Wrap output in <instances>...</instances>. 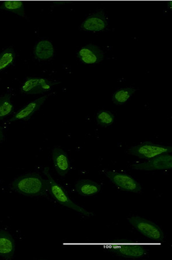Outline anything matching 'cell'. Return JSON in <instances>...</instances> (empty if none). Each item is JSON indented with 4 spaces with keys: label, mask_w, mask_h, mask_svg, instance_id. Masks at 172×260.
<instances>
[{
    "label": "cell",
    "mask_w": 172,
    "mask_h": 260,
    "mask_svg": "<svg viewBox=\"0 0 172 260\" xmlns=\"http://www.w3.org/2000/svg\"><path fill=\"white\" fill-rule=\"evenodd\" d=\"M4 140V134L2 127L0 126V143H2Z\"/></svg>",
    "instance_id": "21"
},
{
    "label": "cell",
    "mask_w": 172,
    "mask_h": 260,
    "mask_svg": "<svg viewBox=\"0 0 172 260\" xmlns=\"http://www.w3.org/2000/svg\"><path fill=\"white\" fill-rule=\"evenodd\" d=\"M33 54L39 61L50 60L54 56L55 48L49 40L41 39L35 45Z\"/></svg>",
    "instance_id": "14"
},
{
    "label": "cell",
    "mask_w": 172,
    "mask_h": 260,
    "mask_svg": "<svg viewBox=\"0 0 172 260\" xmlns=\"http://www.w3.org/2000/svg\"><path fill=\"white\" fill-rule=\"evenodd\" d=\"M128 221L141 234L154 241H161L164 239V233L161 229L146 219L133 216L128 218Z\"/></svg>",
    "instance_id": "4"
},
{
    "label": "cell",
    "mask_w": 172,
    "mask_h": 260,
    "mask_svg": "<svg viewBox=\"0 0 172 260\" xmlns=\"http://www.w3.org/2000/svg\"><path fill=\"white\" fill-rule=\"evenodd\" d=\"M59 83L44 78H30L24 82L20 90L22 93L28 95L42 94L50 91L53 86Z\"/></svg>",
    "instance_id": "7"
},
{
    "label": "cell",
    "mask_w": 172,
    "mask_h": 260,
    "mask_svg": "<svg viewBox=\"0 0 172 260\" xmlns=\"http://www.w3.org/2000/svg\"><path fill=\"white\" fill-rule=\"evenodd\" d=\"M15 242L11 233L7 230H0V257L11 260L15 256Z\"/></svg>",
    "instance_id": "13"
},
{
    "label": "cell",
    "mask_w": 172,
    "mask_h": 260,
    "mask_svg": "<svg viewBox=\"0 0 172 260\" xmlns=\"http://www.w3.org/2000/svg\"><path fill=\"white\" fill-rule=\"evenodd\" d=\"M11 99V93H7L0 98V120L10 115L14 109Z\"/></svg>",
    "instance_id": "19"
},
{
    "label": "cell",
    "mask_w": 172,
    "mask_h": 260,
    "mask_svg": "<svg viewBox=\"0 0 172 260\" xmlns=\"http://www.w3.org/2000/svg\"><path fill=\"white\" fill-rule=\"evenodd\" d=\"M136 89L133 87L122 88L117 90L113 95L112 100L114 104L120 106L126 104L135 93Z\"/></svg>",
    "instance_id": "16"
},
{
    "label": "cell",
    "mask_w": 172,
    "mask_h": 260,
    "mask_svg": "<svg viewBox=\"0 0 172 260\" xmlns=\"http://www.w3.org/2000/svg\"><path fill=\"white\" fill-rule=\"evenodd\" d=\"M109 23L108 16L103 10H99L87 17L79 29L84 32L102 31L108 28Z\"/></svg>",
    "instance_id": "8"
},
{
    "label": "cell",
    "mask_w": 172,
    "mask_h": 260,
    "mask_svg": "<svg viewBox=\"0 0 172 260\" xmlns=\"http://www.w3.org/2000/svg\"><path fill=\"white\" fill-rule=\"evenodd\" d=\"M96 120L100 126L108 127L113 124L115 116L112 112L102 110L97 113Z\"/></svg>",
    "instance_id": "20"
},
{
    "label": "cell",
    "mask_w": 172,
    "mask_h": 260,
    "mask_svg": "<svg viewBox=\"0 0 172 260\" xmlns=\"http://www.w3.org/2000/svg\"><path fill=\"white\" fill-rule=\"evenodd\" d=\"M172 148L166 145L145 142L129 149V153L142 159L149 160L164 153H170Z\"/></svg>",
    "instance_id": "5"
},
{
    "label": "cell",
    "mask_w": 172,
    "mask_h": 260,
    "mask_svg": "<svg viewBox=\"0 0 172 260\" xmlns=\"http://www.w3.org/2000/svg\"><path fill=\"white\" fill-rule=\"evenodd\" d=\"M131 167L136 170H169L172 168V156L170 153L162 154L149 159L148 161L134 164Z\"/></svg>",
    "instance_id": "9"
},
{
    "label": "cell",
    "mask_w": 172,
    "mask_h": 260,
    "mask_svg": "<svg viewBox=\"0 0 172 260\" xmlns=\"http://www.w3.org/2000/svg\"><path fill=\"white\" fill-rule=\"evenodd\" d=\"M43 173L47 176L48 182H49L50 192L51 195L60 204L67 207V208L72 209L86 216L93 215V214L89 212V211L83 209L82 207L75 204V203L70 199L67 193L65 191V189L52 178L50 173V169L48 168V167H46V168L43 170Z\"/></svg>",
    "instance_id": "2"
},
{
    "label": "cell",
    "mask_w": 172,
    "mask_h": 260,
    "mask_svg": "<svg viewBox=\"0 0 172 260\" xmlns=\"http://www.w3.org/2000/svg\"><path fill=\"white\" fill-rule=\"evenodd\" d=\"M0 9L4 11H6L21 17L25 16V12L24 4L21 1H15V0H10V1L4 2Z\"/></svg>",
    "instance_id": "17"
},
{
    "label": "cell",
    "mask_w": 172,
    "mask_h": 260,
    "mask_svg": "<svg viewBox=\"0 0 172 260\" xmlns=\"http://www.w3.org/2000/svg\"><path fill=\"white\" fill-rule=\"evenodd\" d=\"M171 2H167V7H168L169 10H170V11H171Z\"/></svg>",
    "instance_id": "22"
},
{
    "label": "cell",
    "mask_w": 172,
    "mask_h": 260,
    "mask_svg": "<svg viewBox=\"0 0 172 260\" xmlns=\"http://www.w3.org/2000/svg\"><path fill=\"white\" fill-rule=\"evenodd\" d=\"M76 188L81 196L90 197L97 194L100 191L101 186L93 180L83 179L77 182Z\"/></svg>",
    "instance_id": "15"
},
{
    "label": "cell",
    "mask_w": 172,
    "mask_h": 260,
    "mask_svg": "<svg viewBox=\"0 0 172 260\" xmlns=\"http://www.w3.org/2000/svg\"><path fill=\"white\" fill-rule=\"evenodd\" d=\"M13 191L28 197H41L50 192L49 182L37 173L17 176L10 185Z\"/></svg>",
    "instance_id": "1"
},
{
    "label": "cell",
    "mask_w": 172,
    "mask_h": 260,
    "mask_svg": "<svg viewBox=\"0 0 172 260\" xmlns=\"http://www.w3.org/2000/svg\"><path fill=\"white\" fill-rule=\"evenodd\" d=\"M52 160L54 168L61 176H64L70 169V161L67 154L62 149L55 147L52 149Z\"/></svg>",
    "instance_id": "12"
},
{
    "label": "cell",
    "mask_w": 172,
    "mask_h": 260,
    "mask_svg": "<svg viewBox=\"0 0 172 260\" xmlns=\"http://www.w3.org/2000/svg\"><path fill=\"white\" fill-rule=\"evenodd\" d=\"M107 249L110 252L126 258H137L145 254V249L142 245L127 240L113 242L107 245Z\"/></svg>",
    "instance_id": "3"
},
{
    "label": "cell",
    "mask_w": 172,
    "mask_h": 260,
    "mask_svg": "<svg viewBox=\"0 0 172 260\" xmlns=\"http://www.w3.org/2000/svg\"><path fill=\"white\" fill-rule=\"evenodd\" d=\"M78 58L84 64H95L104 60V53L98 46L89 44L78 51Z\"/></svg>",
    "instance_id": "10"
},
{
    "label": "cell",
    "mask_w": 172,
    "mask_h": 260,
    "mask_svg": "<svg viewBox=\"0 0 172 260\" xmlns=\"http://www.w3.org/2000/svg\"><path fill=\"white\" fill-rule=\"evenodd\" d=\"M49 95H46L34 100L26 105L13 116L10 122L16 121H27L32 117L33 114L37 112L42 106L45 103Z\"/></svg>",
    "instance_id": "11"
},
{
    "label": "cell",
    "mask_w": 172,
    "mask_h": 260,
    "mask_svg": "<svg viewBox=\"0 0 172 260\" xmlns=\"http://www.w3.org/2000/svg\"><path fill=\"white\" fill-rule=\"evenodd\" d=\"M106 175L122 191L139 193L143 190V187L137 180L129 175L113 171H107Z\"/></svg>",
    "instance_id": "6"
},
{
    "label": "cell",
    "mask_w": 172,
    "mask_h": 260,
    "mask_svg": "<svg viewBox=\"0 0 172 260\" xmlns=\"http://www.w3.org/2000/svg\"><path fill=\"white\" fill-rule=\"evenodd\" d=\"M16 53L12 47H8L0 53V72L15 62Z\"/></svg>",
    "instance_id": "18"
}]
</instances>
